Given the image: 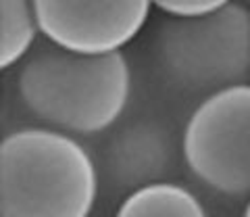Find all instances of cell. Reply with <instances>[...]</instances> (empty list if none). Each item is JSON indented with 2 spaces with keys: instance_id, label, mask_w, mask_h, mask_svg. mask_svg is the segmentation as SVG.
<instances>
[{
  "instance_id": "8992f818",
  "label": "cell",
  "mask_w": 250,
  "mask_h": 217,
  "mask_svg": "<svg viewBox=\"0 0 250 217\" xmlns=\"http://www.w3.org/2000/svg\"><path fill=\"white\" fill-rule=\"evenodd\" d=\"M177 152L173 131L163 121L138 119L108 138L104 146V169L115 190L134 192L142 186L163 182L173 174Z\"/></svg>"
},
{
  "instance_id": "52a82bcc",
  "label": "cell",
  "mask_w": 250,
  "mask_h": 217,
  "mask_svg": "<svg viewBox=\"0 0 250 217\" xmlns=\"http://www.w3.org/2000/svg\"><path fill=\"white\" fill-rule=\"evenodd\" d=\"M115 217H208V211L190 188L163 180L129 192Z\"/></svg>"
},
{
  "instance_id": "3957f363",
  "label": "cell",
  "mask_w": 250,
  "mask_h": 217,
  "mask_svg": "<svg viewBox=\"0 0 250 217\" xmlns=\"http://www.w3.org/2000/svg\"><path fill=\"white\" fill-rule=\"evenodd\" d=\"M154 54L171 82L210 94L250 82V6L231 0L205 17L161 23Z\"/></svg>"
},
{
  "instance_id": "9c48e42d",
  "label": "cell",
  "mask_w": 250,
  "mask_h": 217,
  "mask_svg": "<svg viewBox=\"0 0 250 217\" xmlns=\"http://www.w3.org/2000/svg\"><path fill=\"white\" fill-rule=\"evenodd\" d=\"M229 2L231 0H152L154 9H159L161 13L173 19L205 17V15L223 9Z\"/></svg>"
},
{
  "instance_id": "7a4b0ae2",
  "label": "cell",
  "mask_w": 250,
  "mask_h": 217,
  "mask_svg": "<svg viewBox=\"0 0 250 217\" xmlns=\"http://www.w3.org/2000/svg\"><path fill=\"white\" fill-rule=\"evenodd\" d=\"M98 167L67 131L21 128L0 142V217H90Z\"/></svg>"
},
{
  "instance_id": "6da1fadb",
  "label": "cell",
  "mask_w": 250,
  "mask_h": 217,
  "mask_svg": "<svg viewBox=\"0 0 250 217\" xmlns=\"http://www.w3.org/2000/svg\"><path fill=\"white\" fill-rule=\"evenodd\" d=\"M17 92L27 111L71 136H96L121 119L131 96L125 52L83 54L48 40L36 44L17 71Z\"/></svg>"
},
{
  "instance_id": "5b68a950",
  "label": "cell",
  "mask_w": 250,
  "mask_h": 217,
  "mask_svg": "<svg viewBox=\"0 0 250 217\" xmlns=\"http://www.w3.org/2000/svg\"><path fill=\"white\" fill-rule=\"evenodd\" d=\"M42 38L83 54L119 52L142 34L152 0H34Z\"/></svg>"
},
{
  "instance_id": "30bf717a",
  "label": "cell",
  "mask_w": 250,
  "mask_h": 217,
  "mask_svg": "<svg viewBox=\"0 0 250 217\" xmlns=\"http://www.w3.org/2000/svg\"><path fill=\"white\" fill-rule=\"evenodd\" d=\"M242 217H250V195L246 196V205H244V211H242Z\"/></svg>"
},
{
  "instance_id": "277c9868",
  "label": "cell",
  "mask_w": 250,
  "mask_h": 217,
  "mask_svg": "<svg viewBox=\"0 0 250 217\" xmlns=\"http://www.w3.org/2000/svg\"><path fill=\"white\" fill-rule=\"evenodd\" d=\"M182 159L207 188L231 198L250 195V82L196 105L182 134Z\"/></svg>"
},
{
  "instance_id": "ba28073f",
  "label": "cell",
  "mask_w": 250,
  "mask_h": 217,
  "mask_svg": "<svg viewBox=\"0 0 250 217\" xmlns=\"http://www.w3.org/2000/svg\"><path fill=\"white\" fill-rule=\"evenodd\" d=\"M0 67L19 65L40 36L34 0H0Z\"/></svg>"
},
{
  "instance_id": "8fae6325",
  "label": "cell",
  "mask_w": 250,
  "mask_h": 217,
  "mask_svg": "<svg viewBox=\"0 0 250 217\" xmlns=\"http://www.w3.org/2000/svg\"><path fill=\"white\" fill-rule=\"evenodd\" d=\"M242 2H246V4H248V6H250V0H242Z\"/></svg>"
}]
</instances>
